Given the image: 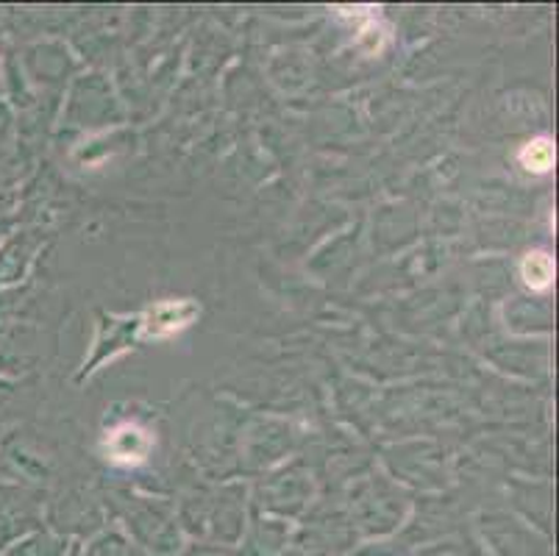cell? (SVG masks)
<instances>
[{"label": "cell", "instance_id": "1", "mask_svg": "<svg viewBox=\"0 0 559 556\" xmlns=\"http://www.w3.org/2000/svg\"><path fill=\"white\" fill-rule=\"evenodd\" d=\"M151 446V435L136 423H120L117 428H111L109 437H106V457L115 462V465H126V468H136L142 465L145 459H148Z\"/></svg>", "mask_w": 559, "mask_h": 556}, {"label": "cell", "instance_id": "2", "mask_svg": "<svg viewBox=\"0 0 559 556\" xmlns=\"http://www.w3.org/2000/svg\"><path fill=\"white\" fill-rule=\"evenodd\" d=\"M521 275L528 289L535 293H546L554 284V262L546 251H532L523 257L521 262Z\"/></svg>", "mask_w": 559, "mask_h": 556}, {"label": "cell", "instance_id": "3", "mask_svg": "<svg viewBox=\"0 0 559 556\" xmlns=\"http://www.w3.org/2000/svg\"><path fill=\"white\" fill-rule=\"evenodd\" d=\"M518 159L528 173H548L554 167V142L548 137H537L523 145Z\"/></svg>", "mask_w": 559, "mask_h": 556}]
</instances>
